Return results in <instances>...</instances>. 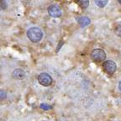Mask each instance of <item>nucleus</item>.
Returning a JSON list of instances; mask_svg holds the SVG:
<instances>
[{
  "label": "nucleus",
  "instance_id": "15",
  "mask_svg": "<svg viewBox=\"0 0 121 121\" xmlns=\"http://www.w3.org/2000/svg\"><path fill=\"white\" fill-rule=\"evenodd\" d=\"M119 4H121V0H119Z\"/></svg>",
  "mask_w": 121,
  "mask_h": 121
},
{
  "label": "nucleus",
  "instance_id": "3",
  "mask_svg": "<svg viewBox=\"0 0 121 121\" xmlns=\"http://www.w3.org/2000/svg\"><path fill=\"white\" fill-rule=\"evenodd\" d=\"M103 69H104V71L107 74L112 75V74L116 72V70H117V65H116V63L113 60H105L103 63Z\"/></svg>",
  "mask_w": 121,
  "mask_h": 121
},
{
  "label": "nucleus",
  "instance_id": "9",
  "mask_svg": "<svg viewBox=\"0 0 121 121\" xmlns=\"http://www.w3.org/2000/svg\"><path fill=\"white\" fill-rule=\"evenodd\" d=\"M77 3H78L82 8H83V9L87 8V6H88V4H89V1H78Z\"/></svg>",
  "mask_w": 121,
  "mask_h": 121
},
{
  "label": "nucleus",
  "instance_id": "7",
  "mask_svg": "<svg viewBox=\"0 0 121 121\" xmlns=\"http://www.w3.org/2000/svg\"><path fill=\"white\" fill-rule=\"evenodd\" d=\"M12 76H13V78L14 79H22V78H25V72L21 70V69H16V70H14L13 72Z\"/></svg>",
  "mask_w": 121,
  "mask_h": 121
},
{
  "label": "nucleus",
  "instance_id": "6",
  "mask_svg": "<svg viewBox=\"0 0 121 121\" xmlns=\"http://www.w3.org/2000/svg\"><path fill=\"white\" fill-rule=\"evenodd\" d=\"M77 20H78V24L81 25L82 27H86L87 25H89L91 24V20L88 17H86V16H82V17H78L77 18Z\"/></svg>",
  "mask_w": 121,
  "mask_h": 121
},
{
  "label": "nucleus",
  "instance_id": "4",
  "mask_svg": "<svg viewBox=\"0 0 121 121\" xmlns=\"http://www.w3.org/2000/svg\"><path fill=\"white\" fill-rule=\"evenodd\" d=\"M38 82L40 85L45 86V87H49L52 84L53 80L49 74L43 72V73H40L38 76Z\"/></svg>",
  "mask_w": 121,
  "mask_h": 121
},
{
  "label": "nucleus",
  "instance_id": "8",
  "mask_svg": "<svg viewBox=\"0 0 121 121\" xmlns=\"http://www.w3.org/2000/svg\"><path fill=\"white\" fill-rule=\"evenodd\" d=\"M114 34L119 37H121V25H119L114 28Z\"/></svg>",
  "mask_w": 121,
  "mask_h": 121
},
{
  "label": "nucleus",
  "instance_id": "11",
  "mask_svg": "<svg viewBox=\"0 0 121 121\" xmlns=\"http://www.w3.org/2000/svg\"><path fill=\"white\" fill-rule=\"evenodd\" d=\"M95 4H96L98 7L104 8L106 4H108V1H96V2H95Z\"/></svg>",
  "mask_w": 121,
  "mask_h": 121
},
{
  "label": "nucleus",
  "instance_id": "5",
  "mask_svg": "<svg viewBox=\"0 0 121 121\" xmlns=\"http://www.w3.org/2000/svg\"><path fill=\"white\" fill-rule=\"evenodd\" d=\"M48 13L52 18H58L61 15V10L58 5L52 4L48 8Z\"/></svg>",
  "mask_w": 121,
  "mask_h": 121
},
{
  "label": "nucleus",
  "instance_id": "2",
  "mask_svg": "<svg viewBox=\"0 0 121 121\" xmlns=\"http://www.w3.org/2000/svg\"><path fill=\"white\" fill-rule=\"evenodd\" d=\"M91 59L94 61L99 62L105 60L106 58V53L104 50L102 49H94L90 54Z\"/></svg>",
  "mask_w": 121,
  "mask_h": 121
},
{
  "label": "nucleus",
  "instance_id": "10",
  "mask_svg": "<svg viewBox=\"0 0 121 121\" xmlns=\"http://www.w3.org/2000/svg\"><path fill=\"white\" fill-rule=\"evenodd\" d=\"M40 108H41V109H43V110H50V109H51V105H48V104H41L40 105Z\"/></svg>",
  "mask_w": 121,
  "mask_h": 121
},
{
  "label": "nucleus",
  "instance_id": "14",
  "mask_svg": "<svg viewBox=\"0 0 121 121\" xmlns=\"http://www.w3.org/2000/svg\"><path fill=\"white\" fill-rule=\"evenodd\" d=\"M119 91L121 92V81L119 82Z\"/></svg>",
  "mask_w": 121,
  "mask_h": 121
},
{
  "label": "nucleus",
  "instance_id": "1",
  "mask_svg": "<svg viewBox=\"0 0 121 121\" xmlns=\"http://www.w3.org/2000/svg\"><path fill=\"white\" fill-rule=\"evenodd\" d=\"M27 36L34 43L40 41L43 38V32L40 28L38 27H31L27 30Z\"/></svg>",
  "mask_w": 121,
  "mask_h": 121
},
{
  "label": "nucleus",
  "instance_id": "12",
  "mask_svg": "<svg viewBox=\"0 0 121 121\" xmlns=\"http://www.w3.org/2000/svg\"><path fill=\"white\" fill-rule=\"evenodd\" d=\"M7 98V93L4 90H0V101L4 100Z\"/></svg>",
  "mask_w": 121,
  "mask_h": 121
},
{
  "label": "nucleus",
  "instance_id": "13",
  "mask_svg": "<svg viewBox=\"0 0 121 121\" xmlns=\"http://www.w3.org/2000/svg\"><path fill=\"white\" fill-rule=\"evenodd\" d=\"M7 8V4L4 1H0V10L5 9Z\"/></svg>",
  "mask_w": 121,
  "mask_h": 121
}]
</instances>
